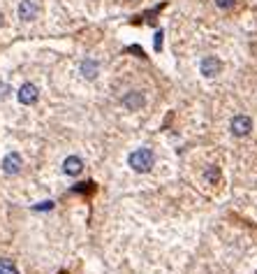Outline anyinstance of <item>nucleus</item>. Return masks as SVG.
<instances>
[{"instance_id": "1", "label": "nucleus", "mask_w": 257, "mask_h": 274, "mask_svg": "<svg viewBox=\"0 0 257 274\" xmlns=\"http://www.w3.org/2000/svg\"><path fill=\"white\" fill-rule=\"evenodd\" d=\"M127 163H130V167L135 172H142V174H146V172H151L153 163H156V156H153V151H151V149H137V151L130 153Z\"/></svg>"}, {"instance_id": "2", "label": "nucleus", "mask_w": 257, "mask_h": 274, "mask_svg": "<svg viewBox=\"0 0 257 274\" xmlns=\"http://www.w3.org/2000/svg\"><path fill=\"white\" fill-rule=\"evenodd\" d=\"M252 130V119L245 114H239L232 119V133L236 135V137H245V135H250Z\"/></svg>"}, {"instance_id": "3", "label": "nucleus", "mask_w": 257, "mask_h": 274, "mask_svg": "<svg viewBox=\"0 0 257 274\" xmlns=\"http://www.w3.org/2000/svg\"><path fill=\"white\" fill-rule=\"evenodd\" d=\"M144 103H146V98H144L142 91H130L123 96V107L130 112H139L144 107Z\"/></svg>"}, {"instance_id": "4", "label": "nucleus", "mask_w": 257, "mask_h": 274, "mask_svg": "<svg viewBox=\"0 0 257 274\" xmlns=\"http://www.w3.org/2000/svg\"><path fill=\"white\" fill-rule=\"evenodd\" d=\"M21 165H24L21 156H19L17 151H12V153H7L5 158H3V172H5V174H19Z\"/></svg>"}, {"instance_id": "5", "label": "nucleus", "mask_w": 257, "mask_h": 274, "mask_svg": "<svg viewBox=\"0 0 257 274\" xmlns=\"http://www.w3.org/2000/svg\"><path fill=\"white\" fill-rule=\"evenodd\" d=\"M81 170H84V160L79 156H67L65 163H63V172L67 177H77V174H81Z\"/></svg>"}, {"instance_id": "6", "label": "nucleus", "mask_w": 257, "mask_h": 274, "mask_svg": "<svg viewBox=\"0 0 257 274\" xmlns=\"http://www.w3.org/2000/svg\"><path fill=\"white\" fill-rule=\"evenodd\" d=\"M17 98H19V103L21 105H33L37 100V86L35 84H24L21 88H19Z\"/></svg>"}, {"instance_id": "7", "label": "nucleus", "mask_w": 257, "mask_h": 274, "mask_svg": "<svg viewBox=\"0 0 257 274\" xmlns=\"http://www.w3.org/2000/svg\"><path fill=\"white\" fill-rule=\"evenodd\" d=\"M202 74L204 77H215V74L220 72V67H222V63L218 61V58H215V56H206V58H204L202 61Z\"/></svg>"}, {"instance_id": "8", "label": "nucleus", "mask_w": 257, "mask_h": 274, "mask_svg": "<svg viewBox=\"0 0 257 274\" xmlns=\"http://www.w3.org/2000/svg\"><path fill=\"white\" fill-rule=\"evenodd\" d=\"M37 17V5L33 0H21L19 3V19H24V21H33Z\"/></svg>"}, {"instance_id": "9", "label": "nucleus", "mask_w": 257, "mask_h": 274, "mask_svg": "<svg viewBox=\"0 0 257 274\" xmlns=\"http://www.w3.org/2000/svg\"><path fill=\"white\" fill-rule=\"evenodd\" d=\"M81 74L88 77V79H95V77H97V63L90 61V58H86V61L81 63Z\"/></svg>"}, {"instance_id": "10", "label": "nucleus", "mask_w": 257, "mask_h": 274, "mask_svg": "<svg viewBox=\"0 0 257 274\" xmlns=\"http://www.w3.org/2000/svg\"><path fill=\"white\" fill-rule=\"evenodd\" d=\"M0 274H19V269L10 258H0Z\"/></svg>"}, {"instance_id": "11", "label": "nucleus", "mask_w": 257, "mask_h": 274, "mask_svg": "<svg viewBox=\"0 0 257 274\" xmlns=\"http://www.w3.org/2000/svg\"><path fill=\"white\" fill-rule=\"evenodd\" d=\"M204 179H206L209 184L218 181V179H220V172H218V167H215V165H209V167H206V172H204Z\"/></svg>"}, {"instance_id": "12", "label": "nucleus", "mask_w": 257, "mask_h": 274, "mask_svg": "<svg viewBox=\"0 0 257 274\" xmlns=\"http://www.w3.org/2000/svg\"><path fill=\"white\" fill-rule=\"evenodd\" d=\"M234 3H236V0H215V5L220 7V10H232Z\"/></svg>"}, {"instance_id": "13", "label": "nucleus", "mask_w": 257, "mask_h": 274, "mask_svg": "<svg viewBox=\"0 0 257 274\" xmlns=\"http://www.w3.org/2000/svg\"><path fill=\"white\" fill-rule=\"evenodd\" d=\"M10 91H12V88H10L7 84H3V81H0V100H5L7 93H10Z\"/></svg>"}, {"instance_id": "14", "label": "nucleus", "mask_w": 257, "mask_h": 274, "mask_svg": "<svg viewBox=\"0 0 257 274\" xmlns=\"http://www.w3.org/2000/svg\"><path fill=\"white\" fill-rule=\"evenodd\" d=\"M51 207H54V202H51V200H49V202H40V205L35 207V212H44V209H51Z\"/></svg>"}, {"instance_id": "15", "label": "nucleus", "mask_w": 257, "mask_h": 274, "mask_svg": "<svg viewBox=\"0 0 257 274\" xmlns=\"http://www.w3.org/2000/svg\"><path fill=\"white\" fill-rule=\"evenodd\" d=\"M156 49H158V51L162 49V31H158V33H156Z\"/></svg>"}, {"instance_id": "16", "label": "nucleus", "mask_w": 257, "mask_h": 274, "mask_svg": "<svg viewBox=\"0 0 257 274\" xmlns=\"http://www.w3.org/2000/svg\"><path fill=\"white\" fill-rule=\"evenodd\" d=\"M0 26H3V14H0Z\"/></svg>"}]
</instances>
